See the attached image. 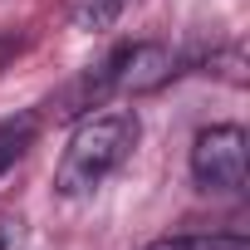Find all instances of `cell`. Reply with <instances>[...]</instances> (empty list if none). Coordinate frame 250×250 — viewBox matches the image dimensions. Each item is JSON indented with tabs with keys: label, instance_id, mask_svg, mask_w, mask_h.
Returning a JSON list of instances; mask_svg holds the SVG:
<instances>
[{
	"label": "cell",
	"instance_id": "2",
	"mask_svg": "<svg viewBox=\"0 0 250 250\" xmlns=\"http://www.w3.org/2000/svg\"><path fill=\"white\" fill-rule=\"evenodd\" d=\"M191 177L201 191H240L245 187V133L235 123H216V128L196 133Z\"/></svg>",
	"mask_w": 250,
	"mask_h": 250
},
{
	"label": "cell",
	"instance_id": "6",
	"mask_svg": "<svg viewBox=\"0 0 250 250\" xmlns=\"http://www.w3.org/2000/svg\"><path fill=\"white\" fill-rule=\"evenodd\" d=\"M143 250H250L240 235H172V240H152Z\"/></svg>",
	"mask_w": 250,
	"mask_h": 250
},
{
	"label": "cell",
	"instance_id": "8",
	"mask_svg": "<svg viewBox=\"0 0 250 250\" xmlns=\"http://www.w3.org/2000/svg\"><path fill=\"white\" fill-rule=\"evenodd\" d=\"M5 245H10V226H5V221H0V250H5Z\"/></svg>",
	"mask_w": 250,
	"mask_h": 250
},
{
	"label": "cell",
	"instance_id": "7",
	"mask_svg": "<svg viewBox=\"0 0 250 250\" xmlns=\"http://www.w3.org/2000/svg\"><path fill=\"white\" fill-rule=\"evenodd\" d=\"M20 44H25V40H20V35H10V30L0 35V69H5V64H10L15 54H20Z\"/></svg>",
	"mask_w": 250,
	"mask_h": 250
},
{
	"label": "cell",
	"instance_id": "5",
	"mask_svg": "<svg viewBox=\"0 0 250 250\" xmlns=\"http://www.w3.org/2000/svg\"><path fill=\"white\" fill-rule=\"evenodd\" d=\"M128 5L133 0H69V20H74V30L98 35V30H113Z\"/></svg>",
	"mask_w": 250,
	"mask_h": 250
},
{
	"label": "cell",
	"instance_id": "4",
	"mask_svg": "<svg viewBox=\"0 0 250 250\" xmlns=\"http://www.w3.org/2000/svg\"><path fill=\"white\" fill-rule=\"evenodd\" d=\"M35 133H40V118H35V113H20V118H5V123H0V177L30 152Z\"/></svg>",
	"mask_w": 250,
	"mask_h": 250
},
{
	"label": "cell",
	"instance_id": "1",
	"mask_svg": "<svg viewBox=\"0 0 250 250\" xmlns=\"http://www.w3.org/2000/svg\"><path fill=\"white\" fill-rule=\"evenodd\" d=\"M138 133H143V123H138L133 108L88 113L74 128V138H69V147H64V157L54 167V191L59 196H88L93 187H103L123 162L133 157Z\"/></svg>",
	"mask_w": 250,
	"mask_h": 250
},
{
	"label": "cell",
	"instance_id": "3",
	"mask_svg": "<svg viewBox=\"0 0 250 250\" xmlns=\"http://www.w3.org/2000/svg\"><path fill=\"white\" fill-rule=\"evenodd\" d=\"M177 74V54L157 40L113 49V93H152Z\"/></svg>",
	"mask_w": 250,
	"mask_h": 250
}]
</instances>
